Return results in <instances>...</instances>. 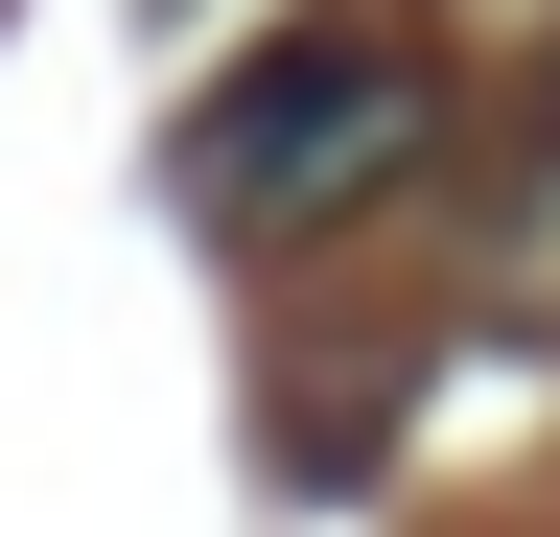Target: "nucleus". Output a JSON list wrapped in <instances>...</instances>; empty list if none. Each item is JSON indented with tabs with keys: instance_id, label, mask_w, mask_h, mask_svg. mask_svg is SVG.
Wrapping results in <instances>:
<instances>
[{
	"instance_id": "nucleus-1",
	"label": "nucleus",
	"mask_w": 560,
	"mask_h": 537,
	"mask_svg": "<svg viewBox=\"0 0 560 537\" xmlns=\"http://www.w3.org/2000/svg\"><path fill=\"white\" fill-rule=\"evenodd\" d=\"M420 141H444V71L374 47V24H304V47H257V71H210L164 164H187L210 234H327V211H374Z\"/></svg>"
},
{
	"instance_id": "nucleus-2",
	"label": "nucleus",
	"mask_w": 560,
	"mask_h": 537,
	"mask_svg": "<svg viewBox=\"0 0 560 537\" xmlns=\"http://www.w3.org/2000/svg\"><path fill=\"white\" fill-rule=\"evenodd\" d=\"M490 24H560V0H490Z\"/></svg>"
}]
</instances>
